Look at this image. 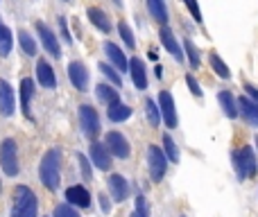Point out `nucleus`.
Wrapping results in <instances>:
<instances>
[{
	"instance_id": "58836bf2",
	"label": "nucleus",
	"mask_w": 258,
	"mask_h": 217,
	"mask_svg": "<svg viewBox=\"0 0 258 217\" xmlns=\"http://www.w3.org/2000/svg\"><path fill=\"white\" fill-rule=\"evenodd\" d=\"M59 27H61V34H63V39L68 41V43H70V32H68V27H66V18H59Z\"/></svg>"
},
{
	"instance_id": "79ce46f5",
	"label": "nucleus",
	"mask_w": 258,
	"mask_h": 217,
	"mask_svg": "<svg viewBox=\"0 0 258 217\" xmlns=\"http://www.w3.org/2000/svg\"><path fill=\"white\" fill-rule=\"evenodd\" d=\"M113 3H116V5H118V7H122V0H113Z\"/></svg>"
},
{
	"instance_id": "0eeeda50",
	"label": "nucleus",
	"mask_w": 258,
	"mask_h": 217,
	"mask_svg": "<svg viewBox=\"0 0 258 217\" xmlns=\"http://www.w3.org/2000/svg\"><path fill=\"white\" fill-rule=\"evenodd\" d=\"M104 145H107L109 152H111L113 156H118V158H127L129 156V152H131L129 143H127V138L120 134V131H109Z\"/></svg>"
},
{
	"instance_id": "ddd939ff",
	"label": "nucleus",
	"mask_w": 258,
	"mask_h": 217,
	"mask_svg": "<svg viewBox=\"0 0 258 217\" xmlns=\"http://www.w3.org/2000/svg\"><path fill=\"white\" fill-rule=\"evenodd\" d=\"M91 161H93L95 167H100V170H109V167H111V154H109L107 145H102V143L91 145Z\"/></svg>"
},
{
	"instance_id": "7c9ffc66",
	"label": "nucleus",
	"mask_w": 258,
	"mask_h": 217,
	"mask_svg": "<svg viewBox=\"0 0 258 217\" xmlns=\"http://www.w3.org/2000/svg\"><path fill=\"white\" fill-rule=\"evenodd\" d=\"M118 30H120V36H122V41H125V43H127V48H131V50H134V48H136V39H134V34H131L129 25H127L125 21H120V25H118Z\"/></svg>"
},
{
	"instance_id": "6e6552de",
	"label": "nucleus",
	"mask_w": 258,
	"mask_h": 217,
	"mask_svg": "<svg viewBox=\"0 0 258 217\" xmlns=\"http://www.w3.org/2000/svg\"><path fill=\"white\" fill-rule=\"evenodd\" d=\"M158 104H161L158 108H161V116H163V120H165V125L170 127V129H175V127L179 125V118H177L172 95L167 93V90H161V95H158Z\"/></svg>"
},
{
	"instance_id": "2eb2a0df",
	"label": "nucleus",
	"mask_w": 258,
	"mask_h": 217,
	"mask_svg": "<svg viewBox=\"0 0 258 217\" xmlns=\"http://www.w3.org/2000/svg\"><path fill=\"white\" fill-rule=\"evenodd\" d=\"M158 36H161V43H163V48H165L167 52H170L172 57H175V61H179V63L184 61V54H181L179 43H177V41H175V34H172V32L167 30L165 25L161 27V34H158Z\"/></svg>"
},
{
	"instance_id": "b1692460",
	"label": "nucleus",
	"mask_w": 258,
	"mask_h": 217,
	"mask_svg": "<svg viewBox=\"0 0 258 217\" xmlns=\"http://www.w3.org/2000/svg\"><path fill=\"white\" fill-rule=\"evenodd\" d=\"M131 116V108L127 104H120V102H113L109 104V120L111 122H122Z\"/></svg>"
},
{
	"instance_id": "a878e982",
	"label": "nucleus",
	"mask_w": 258,
	"mask_h": 217,
	"mask_svg": "<svg viewBox=\"0 0 258 217\" xmlns=\"http://www.w3.org/2000/svg\"><path fill=\"white\" fill-rule=\"evenodd\" d=\"M208 61H211V68L217 72V77H222V79H229L231 72H229V66H226L224 61H222L220 57H217V52H211L208 54Z\"/></svg>"
},
{
	"instance_id": "72a5a7b5",
	"label": "nucleus",
	"mask_w": 258,
	"mask_h": 217,
	"mask_svg": "<svg viewBox=\"0 0 258 217\" xmlns=\"http://www.w3.org/2000/svg\"><path fill=\"white\" fill-rule=\"evenodd\" d=\"M186 52H188L190 66H193V68H199V52H197V48L193 45V41H188V39H186Z\"/></svg>"
},
{
	"instance_id": "1a4fd4ad",
	"label": "nucleus",
	"mask_w": 258,
	"mask_h": 217,
	"mask_svg": "<svg viewBox=\"0 0 258 217\" xmlns=\"http://www.w3.org/2000/svg\"><path fill=\"white\" fill-rule=\"evenodd\" d=\"M36 32H39V36H41L43 48L48 50L54 59L61 57V48H59V41H57V36H54V32L50 30L48 25H43V23H36Z\"/></svg>"
},
{
	"instance_id": "ea45409f",
	"label": "nucleus",
	"mask_w": 258,
	"mask_h": 217,
	"mask_svg": "<svg viewBox=\"0 0 258 217\" xmlns=\"http://www.w3.org/2000/svg\"><path fill=\"white\" fill-rule=\"evenodd\" d=\"M244 90H247V93H249V97H251L253 102L258 104V88H253L251 84H244Z\"/></svg>"
},
{
	"instance_id": "c756f323",
	"label": "nucleus",
	"mask_w": 258,
	"mask_h": 217,
	"mask_svg": "<svg viewBox=\"0 0 258 217\" xmlns=\"http://www.w3.org/2000/svg\"><path fill=\"white\" fill-rule=\"evenodd\" d=\"M163 145H165V154H167V158H170V163H177V161H179V149H177L175 140L170 138V134L163 136Z\"/></svg>"
},
{
	"instance_id": "a211bd4d",
	"label": "nucleus",
	"mask_w": 258,
	"mask_h": 217,
	"mask_svg": "<svg viewBox=\"0 0 258 217\" xmlns=\"http://www.w3.org/2000/svg\"><path fill=\"white\" fill-rule=\"evenodd\" d=\"M104 52H107V57L111 59V61H113V66H116L120 72H125L127 68H129V63H127L125 54H122V50L118 48L116 43H111V41H107V43H104Z\"/></svg>"
},
{
	"instance_id": "4c0bfd02",
	"label": "nucleus",
	"mask_w": 258,
	"mask_h": 217,
	"mask_svg": "<svg viewBox=\"0 0 258 217\" xmlns=\"http://www.w3.org/2000/svg\"><path fill=\"white\" fill-rule=\"evenodd\" d=\"M77 161H79V167H81V174H84V179L86 181H91V167H89V161H86V156L84 154H77Z\"/></svg>"
},
{
	"instance_id": "393cba45",
	"label": "nucleus",
	"mask_w": 258,
	"mask_h": 217,
	"mask_svg": "<svg viewBox=\"0 0 258 217\" xmlns=\"http://www.w3.org/2000/svg\"><path fill=\"white\" fill-rule=\"evenodd\" d=\"M95 93H98V97L102 99L104 104L120 102V95H118V90H116V88H111V86H107V84H98V88H95Z\"/></svg>"
},
{
	"instance_id": "cd10ccee",
	"label": "nucleus",
	"mask_w": 258,
	"mask_h": 217,
	"mask_svg": "<svg viewBox=\"0 0 258 217\" xmlns=\"http://www.w3.org/2000/svg\"><path fill=\"white\" fill-rule=\"evenodd\" d=\"M18 43H21V48H23V52H25V54H30V57H34V54H36V43H34V39H32V36L27 34L25 30L18 32Z\"/></svg>"
},
{
	"instance_id": "473e14b6",
	"label": "nucleus",
	"mask_w": 258,
	"mask_h": 217,
	"mask_svg": "<svg viewBox=\"0 0 258 217\" xmlns=\"http://www.w3.org/2000/svg\"><path fill=\"white\" fill-rule=\"evenodd\" d=\"M129 217H149L147 201H145V197H143V194H140V197H136V210L131 212Z\"/></svg>"
},
{
	"instance_id": "4468645a",
	"label": "nucleus",
	"mask_w": 258,
	"mask_h": 217,
	"mask_svg": "<svg viewBox=\"0 0 258 217\" xmlns=\"http://www.w3.org/2000/svg\"><path fill=\"white\" fill-rule=\"evenodd\" d=\"M109 192H111V197L116 201H125L127 194H129V185H127L125 176H120V174L109 176Z\"/></svg>"
},
{
	"instance_id": "9d476101",
	"label": "nucleus",
	"mask_w": 258,
	"mask_h": 217,
	"mask_svg": "<svg viewBox=\"0 0 258 217\" xmlns=\"http://www.w3.org/2000/svg\"><path fill=\"white\" fill-rule=\"evenodd\" d=\"M68 77H70L72 86H75L77 90L84 93V90L89 88V72H86V66L81 61H72L70 66H68Z\"/></svg>"
},
{
	"instance_id": "39448f33",
	"label": "nucleus",
	"mask_w": 258,
	"mask_h": 217,
	"mask_svg": "<svg viewBox=\"0 0 258 217\" xmlns=\"http://www.w3.org/2000/svg\"><path fill=\"white\" fill-rule=\"evenodd\" d=\"M79 125L84 129V134L89 138H95L100 134V118H98V111L89 104H81L79 106Z\"/></svg>"
},
{
	"instance_id": "c85d7f7f",
	"label": "nucleus",
	"mask_w": 258,
	"mask_h": 217,
	"mask_svg": "<svg viewBox=\"0 0 258 217\" xmlns=\"http://www.w3.org/2000/svg\"><path fill=\"white\" fill-rule=\"evenodd\" d=\"M145 108H147V120L152 127H156L161 122V108L152 102V99H145Z\"/></svg>"
},
{
	"instance_id": "4be33fe9",
	"label": "nucleus",
	"mask_w": 258,
	"mask_h": 217,
	"mask_svg": "<svg viewBox=\"0 0 258 217\" xmlns=\"http://www.w3.org/2000/svg\"><path fill=\"white\" fill-rule=\"evenodd\" d=\"M217 99H220L222 111L226 113V118H235V116H238V104H235L233 95H231L229 90H220V93H217Z\"/></svg>"
},
{
	"instance_id": "5701e85b",
	"label": "nucleus",
	"mask_w": 258,
	"mask_h": 217,
	"mask_svg": "<svg viewBox=\"0 0 258 217\" xmlns=\"http://www.w3.org/2000/svg\"><path fill=\"white\" fill-rule=\"evenodd\" d=\"M32 93H34V81L30 79V77H25V79L21 81V108L25 116H30V97Z\"/></svg>"
},
{
	"instance_id": "7ed1b4c3",
	"label": "nucleus",
	"mask_w": 258,
	"mask_h": 217,
	"mask_svg": "<svg viewBox=\"0 0 258 217\" xmlns=\"http://www.w3.org/2000/svg\"><path fill=\"white\" fill-rule=\"evenodd\" d=\"M231 158H233V167H235V174H238L240 181L249 179V176H256V156H253L251 147H242V149H235L233 154H231Z\"/></svg>"
},
{
	"instance_id": "f03ea898",
	"label": "nucleus",
	"mask_w": 258,
	"mask_h": 217,
	"mask_svg": "<svg viewBox=\"0 0 258 217\" xmlns=\"http://www.w3.org/2000/svg\"><path fill=\"white\" fill-rule=\"evenodd\" d=\"M39 176H41V183L45 185L48 190H57L59 188V152L57 149H48L41 158V167H39Z\"/></svg>"
},
{
	"instance_id": "2f4dec72",
	"label": "nucleus",
	"mask_w": 258,
	"mask_h": 217,
	"mask_svg": "<svg viewBox=\"0 0 258 217\" xmlns=\"http://www.w3.org/2000/svg\"><path fill=\"white\" fill-rule=\"evenodd\" d=\"M54 217H79V212L70 206V203H59L54 208Z\"/></svg>"
},
{
	"instance_id": "e433bc0d",
	"label": "nucleus",
	"mask_w": 258,
	"mask_h": 217,
	"mask_svg": "<svg viewBox=\"0 0 258 217\" xmlns=\"http://www.w3.org/2000/svg\"><path fill=\"white\" fill-rule=\"evenodd\" d=\"M186 84H188L190 93H193V95H195V97H202V88H199L197 79H195V77H193V75H186Z\"/></svg>"
},
{
	"instance_id": "423d86ee",
	"label": "nucleus",
	"mask_w": 258,
	"mask_h": 217,
	"mask_svg": "<svg viewBox=\"0 0 258 217\" xmlns=\"http://www.w3.org/2000/svg\"><path fill=\"white\" fill-rule=\"evenodd\" d=\"M147 161H149V174H152V181H161L163 176H165V170H167L165 154L152 145V147L147 149Z\"/></svg>"
},
{
	"instance_id": "c03bdc74",
	"label": "nucleus",
	"mask_w": 258,
	"mask_h": 217,
	"mask_svg": "<svg viewBox=\"0 0 258 217\" xmlns=\"http://www.w3.org/2000/svg\"><path fill=\"white\" fill-rule=\"evenodd\" d=\"M0 25H3V21H0Z\"/></svg>"
},
{
	"instance_id": "f3484780",
	"label": "nucleus",
	"mask_w": 258,
	"mask_h": 217,
	"mask_svg": "<svg viewBox=\"0 0 258 217\" xmlns=\"http://www.w3.org/2000/svg\"><path fill=\"white\" fill-rule=\"evenodd\" d=\"M238 111L242 113V118L249 122V125L258 127V104L249 97H240L238 99Z\"/></svg>"
},
{
	"instance_id": "412c9836",
	"label": "nucleus",
	"mask_w": 258,
	"mask_h": 217,
	"mask_svg": "<svg viewBox=\"0 0 258 217\" xmlns=\"http://www.w3.org/2000/svg\"><path fill=\"white\" fill-rule=\"evenodd\" d=\"M147 9L152 14V18L161 25L167 23V9H165V0H147Z\"/></svg>"
},
{
	"instance_id": "9b49d317",
	"label": "nucleus",
	"mask_w": 258,
	"mask_h": 217,
	"mask_svg": "<svg viewBox=\"0 0 258 217\" xmlns=\"http://www.w3.org/2000/svg\"><path fill=\"white\" fill-rule=\"evenodd\" d=\"M66 199L70 206H79V208L91 206V194L84 185H70V188L66 190Z\"/></svg>"
},
{
	"instance_id": "20e7f679",
	"label": "nucleus",
	"mask_w": 258,
	"mask_h": 217,
	"mask_svg": "<svg viewBox=\"0 0 258 217\" xmlns=\"http://www.w3.org/2000/svg\"><path fill=\"white\" fill-rule=\"evenodd\" d=\"M0 167L7 176L18 174V154H16V143L14 138H5L0 145Z\"/></svg>"
},
{
	"instance_id": "a19ab883",
	"label": "nucleus",
	"mask_w": 258,
	"mask_h": 217,
	"mask_svg": "<svg viewBox=\"0 0 258 217\" xmlns=\"http://www.w3.org/2000/svg\"><path fill=\"white\" fill-rule=\"evenodd\" d=\"M100 199H102V210H104V212L111 210V203H109V199L104 197V194H100Z\"/></svg>"
},
{
	"instance_id": "6ab92c4d",
	"label": "nucleus",
	"mask_w": 258,
	"mask_h": 217,
	"mask_svg": "<svg viewBox=\"0 0 258 217\" xmlns=\"http://www.w3.org/2000/svg\"><path fill=\"white\" fill-rule=\"evenodd\" d=\"M129 70H131V79H134V86L140 90L147 88V75H145V66L140 59H131L129 61Z\"/></svg>"
},
{
	"instance_id": "c9c22d12",
	"label": "nucleus",
	"mask_w": 258,
	"mask_h": 217,
	"mask_svg": "<svg viewBox=\"0 0 258 217\" xmlns=\"http://www.w3.org/2000/svg\"><path fill=\"white\" fill-rule=\"evenodd\" d=\"M184 3H186V7H188L190 16H193L197 23H202L204 18H202V12H199V5H197V0H184Z\"/></svg>"
},
{
	"instance_id": "dca6fc26",
	"label": "nucleus",
	"mask_w": 258,
	"mask_h": 217,
	"mask_svg": "<svg viewBox=\"0 0 258 217\" xmlns=\"http://www.w3.org/2000/svg\"><path fill=\"white\" fill-rule=\"evenodd\" d=\"M36 77H39V84L45 86V88H54V86H57L54 70L50 68L48 61H43V59H39V63H36Z\"/></svg>"
},
{
	"instance_id": "37998d69",
	"label": "nucleus",
	"mask_w": 258,
	"mask_h": 217,
	"mask_svg": "<svg viewBox=\"0 0 258 217\" xmlns=\"http://www.w3.org/2000/svg\"><path fill=\"white\" fill-rule=\"evenodd\" d=\"M256 145H258V136H256Z\"/></svg>"
},
{
	"instance_id": "f704fd0d",
	"label": "nucleus",
	"mask_w": 258,
	"mask_h": 217,
	"mask_svg": "<svg viewBox=\"0 0 258 217\" xmlns=\"http://www.w3.org/2000/svg\"><path fill=\"white\" fill-rule=\"evenodd\" d=\"M100 70H102V72H104V75H107V77H109V79H111V81H113V84H116V86H120V84H122L120 75H118V72H116V70H113V68H111V66H107V63H100Z\"/></svg>"
},
{
	"instance_id": "bb28decb",
	"label": "nucleus",
	"mask_w": 258,
	"mask_h": 217,
	"mask_svg": "<svg viewBox=\"0 0 258 217\" xmlns=\"http://www.w3.org/2000/svg\"><path fill=\"white\" fill-rule=\"evenodd\" d=\"M12 45H14V39H12L9 27L0 25V57H7V54L12 52Z\"/></svg>"
},
{
	"instance_id": "f8f14e48",
	"label": "nucleus",
	"mask_w": 258,
	"mask_h": 217,
	"mask_svg": "<svg viewBox=\"0 0 258 217\" xmlns=\"http://www.w3.org/2000/svg\"><path fill=\"white\" fill-rule=\"evenodd\" d=\"M14 108H16V97H14L12 86L5 79H0V113L3 116H12Z\"/></svg>"
},
{
	"instance_id": "aec40b11",
	"label": "nucleus",
	"mask_w": 258,
	"mask_h": 217,
	"mask_svg": "<svg viewBox=\"0 0 258 217\" xmlns=\"http://www.w3.org/2000/svg\"><path fill=\"white\" fill-rule=\"evenodd\" d=\"M86 16H89V21L93 23V25L98 27L100 32H104V34H109V32H111V21L107 18V14H104L102 9H98V7H89Z\"/></svg>"
},
{
	"instance_id": "f257e3e1",
	"label": "nucleus",
	"mask_w": 258,
	"mask_h": 217,
	"mask_svg": "<svg viewBox=\"0 0 258 217\" xmlns=\"http://www.w3.org/2000/svg\"><path fill=\"white\" fill-rule=\"evenodd\" d=\"M36 210H39L36 194L32 192L27 185H18V188L14 190L12 217H36Z\"/></svg>"
}]
</instances>
